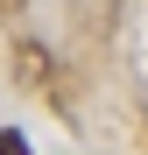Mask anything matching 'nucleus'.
<instances>
[{
  "label": "nucleus",
  "mask_w": 148,
  "mask_h": 155,
  "mask_svg": "<svg viewBox=\"0 0 148 155\" xmlns=\"http://www.w3.org/2000/svg\"><path fill=\"white\" fill-rule=\"evenodd\" d=\"M14 148H21V141H14V134H0V155H14Z\"/></svg>",
  "instance_id": "f257e3e1"
},
{
  "label": "nucleus",
  "mask_w": 148,
  "mask_h": 155,
  "mask_svg": "<svg viewBox=\"0 0 148 155\" xmlns=\"http://www.w3.org/2000/svg\"><path fill=\"white\" fill-rule=\"evenodd\" d=\"M14 7H28V0H0V14H14Z\"/></svg>",
  "instance_id": "f03ea898"
}]
</instances>
